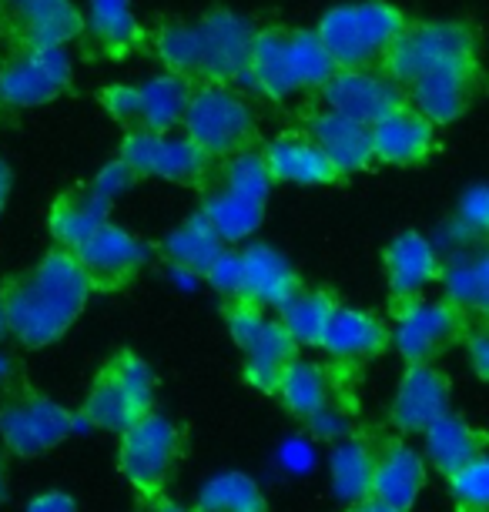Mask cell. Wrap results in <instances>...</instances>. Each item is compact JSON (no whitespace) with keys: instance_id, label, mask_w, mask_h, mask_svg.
<instances>
[{"instance_id":"cell-1","label":"cell","mask_w":489,"mask_h":512,"mask_svg":"<svg viewBox=\"0 0 489 512\" xmlns=\"http://www.w3.org/2000/svg\"><path fill=\"white\" fill-rule=\"evenodd\" d=\"M91 298L78 258L64 248L47 251L37 265L0 285V312L7 332L27 349H47L81 318Z\"/></svg>"},{"instance_id":"cell-2","label":"cell","mask_w":489,"mask_h":512,"mask_svg":"<svg viewBox=\"0 0 489 512\" xmlns=\"http://www.w3.org/2000/svg\"><path fill=\"white\" fill-rule=\"evenodd\" d=\"M255 24L232 11H212L198 24H165L155 51L171 74L191 84H242Z\"/></svg>"},{"instance_id":"cell-3","label":"cell","mask_w":489,"mask_h":512,"mask_svg":"<svg viewBox=\"0 0 489 512\" xmlns=\"http://www.w3.org/2000/svg\"><path fill=\"white\" fill-rule=\"evenodd\" d=\"M335 71L315 31L302 27H262L252 37V51L242 74V84L262 91L265 98L285 101L299 91H319L322 81Z\"/></svg>"},{"instance_id":"cell-4","label":"cell","mask_w":489,"mask_h":512,"mask_svg":"<svg viewBox=\"0 0 489 512\" xmlns=\"http://www.w3.org/2000/svg\"><path fill=\"white\" fill-rule=\"evenodd\" d=\"M198 188V215L215 228V235L225 245H235V241H245L262 225L272 178H268L258 151H242L225 161H215Z\"/></svg>"},{"instance_id":"cell-5","label":"cell","mask_w":489,"mask_h":512,"mask_svg":"<svg viewBox=\"0 0 489 512\" xmlns=\"http://www.w3.org/2000/svg\"><path fill=\"white\" fill-rule=\"evenodd\" d=\"M409 17L382 0L332 7L315 27V37L332 57L335 71H376Z\"/></svg>"},{"instance_id":"cell-6","label":"cell","mask_w":489,"mask_h":512,"mask_svg":"<svg viewBox=\"0 0 489 512\" xmlns=\"http://www.w3.org/2000/svg\"><path fill=\"white\" fill-rule=\"evenodd\" d=\"M155 372L138 352L118 349L104 359L78 412L81 429L121 432L155 409Z\"/></svg>"},{"instance_id":"cell-7","label":"cell","mask_w":489,"mask_h":512,"mask_svg":"<svg viewBox=\"0 0 489 512\" xmlns=\"http://www.w3.org/2000/svg\"><path fill=\"white\" fill-rule=\"evenodd\" d=\"M185 429L168 415L151 409L121 432L118 469L138 496H161L171 489L175 472L185 459Z\"/></svg>"},{"instance_id":"cell-8","label":"cell","mask_w":489,"mask_h":512,"mask_svg":"<svg viewBox=\"0 0 489 512\" xmlns=\"http://www.w3.org/2000/svg\"><path fill=\"white\" fill-rule=\"evenodd\" d=\"M181 124H185V138L198 144L212 161L252 151V144L258 141L255 114L242 94L232 91V84H198V88H191Z\"/></svg>"},{"instance_id":"cell-9","label":"cell","mask_w":489,"mask_h":512,"mask_svg":"<svg viewBox=\"0 0 489 512\" xmlns=\"http://www.w3.org/2000/svg\"><path fill=\"white\" fill-rule=\"evenodd\" d=\"M222 318L232 342L245 355V382L255 392L275 395L282 372L289 369L292 359H299V345L289 338L278 315L248 305L242 298H222Z\"/></svg>"},{"instance_id":"cell-10","label":"cell","mask_w":489,"mask_h":512,"mask_svg":"<svg viewBox=\"0 0 489 512\" xmlns=\"http://www.w3.org/2000/svg\"><path fill=\"white\" fill-rule=\"evenodd\" d=\"M81 429L78 412L37 392L34 385H14L0 399V442L17 459H34L57 449Z\"/></svg>"},{"instance_id":"cell-11","label":"cell","mask_w":489,"mask_h":512,"mask_svg":"<svg viewBox=\"0 0 489 512\" xmlns=\"http://www.w3.org/2000/svg\"><path fill=\"white\" fill-rule=\"evenodd\" d=\"M446 61H479V41L469 24L459 21H419L406 24L382 57V71L389 81L406 88L412 77Z\"/></svg>"},{"instance_id":"cell-12","label":"cell","mask_w":489,"mask_h":512,"mask_svg":"<svg viewBox=\"0 0 489 512\" xmlns=\"http://www.w3.org/2000/svg\"><path fill=\"white\" fill-rule=\"evenodd\" d=\"M396 328H392V345L406 359V365L436 362L453 349L463 345L469 325L476 322L473 315L456 308L453 302L439 298V302H423V298H402L392 302Z\"/></svg>"},{"instance_id":"cell-13","label":"cell","mask_w":489,"mask_h":512,"mask_svg":"<svg viewBox=\"0 0 489 512\" xmlns=\"http://www.w3.org/2000/svg\"><path fill=\"white\" fill-rule=\"evenodd\" d=\"M71 88V61L64 47H14L0 61V104L37 108Z\"/></svg>"},{"instance_id":"cell-14","label":"cell","mask_w":489,"mask_h":512,"mask_svg":"<svg viewBox=\"0 0 489 512\" xmlns=\"http://www.w3.org/2000/svg\"><path fill=\"white\" fill-rule=\"evenodd\" d=\"M118 161L134 178H165L171 185L198 188L212 171V158L191 144L188 138H171V134L151 131H128Z\"/></svg>"},{"instance_id":"cell-15","label":"cell","mask_w":489,"mask_h":512,"mask_svg":"<svg viewBox=\"0 0 489 512\" xmlns=\"http://www.w3.org/2000/svg\"><path fill=\"white\" fill-rule=\"evenodd\" d=\"M84 17L71 0H0V41L14 47H64L78 41Z\"/></svg>"},{"instance_id":"cell-16","label":"cell","mask_w":489,"mask_h":512,"mask_svg":"<svg viewBox=\"0 0 489 512\" xmlns=\"http://www.w3.org/2000/svg\"><path fill=\"white\" fill-rule=\"evenodd\" d=\"M78 258L84 278H88L91 292L111 295L128 288L134 278L141 275V268L148 262V245L138 241L128 228L104 221L94 235L84 241L78 251H71Z\"/></svg>"},{"instance_id":"cell-17","label":"cell","mask_w":489,"mask_h":512,"mask_svg":"<svg viewBox=\"0 0 489 512\" xmlns=\"http://www.w3.org/2000/svg\"><path fill=\"white\" fill-rule=\"evenodd\" d=\"M479 88V61H446L412 77L406 84V101L426 121L453 124L469 111Z\"/></svg>"},{"instance_id":"cell-18","label":"cell","mask_w":489,"mask_h":512,"mask_svg":"<svg viewBox=\"0 0 489 512\" xmlns=\"http://www.w3.org/2000/svg\"><path fill=\"white\" fill-rule=\"evenodd\" d=\"M453 412V382L436 362L406 365L399 379V389L392 395L389 422L402 436H423L436 419Z\"/></svg>"},{"instance_id":"cell-19","label":"cell","mask_w":489,"mask_h":512,"mask_svg":"<svg viewBox=\"0 0 489 512\" xmlns=\"http://www.w3.org/2000/svg\"><path fill=\"white\" fill-rule=\"evenodd\" d=\"M322 108L339 111L359 124H376L406 104V91L396 81L372 71H332L319 88Z\"/></svg>"},{"instance_id":"cell-20","label":"cell","mask_w":489,"mask_h":512,"mask_svg":"<svg viewBox=\"0 0 489 512\" xmlns=\"http://www.w3.org/2000/svg\"><path fill=\"white\" fill-rule=\"evenodd\" d=\"M423 489H426V459L406 439L389 436V432H376V442H372L369 496L412 512Z\"/></svg>"},{"instance_id":"cell-21","label":"cell","mask_w":489,"mask_h":512,"mask_svg":"<svg viewBox=\"0 0 489 512\" xmlns=\"http://www.w3.org/2000/svg\"><path fill=\"white\" fill-rule=\"evenodd\" d=\"M389 345H392V328L382 322L379 315L339 302V308H335L329 318V325H325L319 349L329 355V362L352 369V365L382 359V355L389 352Z\"/></svg>"},{"instance_id":"cell-22","label":"cell","mask_w":489,"mask_h":512,"mask_svg":"<svg viewBox=\"0 0 489 512\" xmlns=\"http://www.w3.org/2000/svg\"><path fill=\"white\" fill-rule=\"evenodd\" d=\"M302 288V275L295 265L272 245H248L238 251V288L235 298L275 312L282 302Z\"/></svg>"},{"instance_id":"cell-23","label":"cell","mask_w":489,"mask_h":512,"mask_svg":"<svg viewBox=\"0 0 489 512\" xmlns=\"http://www.w3.org/2000/svg\"><path fill=\"white\" fill-rule=\"evenodd\" d=\"M436 148V124L426 121L409 101L389 111L386 118L369 124V151L372 164H392V168H412L423 164Z\"/></svg>"},{"instance_id":"cell-24","label":"cell","mask_w":489,"mask_h":512,"mask_svg":"<svg viewBox=\"0 0 489 512\" xmlns=\"http://www.w3.org/2000/svg\"><path fill=\"white\" fill-rule=\"evenodd\" d=\"M81 47L91 61H121L141 51L148 34L141 31L131 0H91L88 14H81Z\"/></svg>"},{"instance_id":"cell-25","label":"cell","mask_w":489,"mask_h":512,"mask_svg":"<svg viewBox=\"0 0 489 512\" xmlns=\"http://www.w3.org/2000/svg\"><path fill=\"white\" fill-rule=\"evenodd\" d=\"M382 268H386L389 282V302H402V298H416L423 288L439 282L443 255L419 231H399L382 251Z\"/></svg>"},{"instance_id":"cell-26","label":"cell","mask_w":489,"mask_h":512,"mask_svg":"<svg viewBox=\"0 0 489 512\" xmlns=\"http://www.w3.org/2000/svg\"><path fill=\"white\" fill-rule=\"evenodd\" d=\"M258 158H262L272 181H289V185H335L342 178L305 131L278 134V138H272L258 151Z\"/></svg>"},{"instance_id":"cell-27","label":"cell","mask_w":489,"mask_h":512,"mask_svg":"<svg viewBox=\"0 0 489 512\" xmlns=\"http://www.w3.org/2000/svg\"><path fill=\"white\" fill-rule=\"evenodd\" d=\"M305 134L315 141L325 158L332 161V168L339 175H356V171H366L372 164V151H369V124H359L352 118H345L339 111H315L305 121Z\"/></svg>"},{"instance_id":"cell-28","label":"cell","mask_w":489,"mask_h":512,"mask_svg":"<svg viewBox=\"0 0 489 512\" xmlns=\"http://www.w3.org/2000/svg\"><path fill=\"white\" fill-rule=\"evenodd\" d=\"M104 221H111V198H104L94 185L64 191L51 205V215H47L57 248L64 251H78Z\"/></svg>"},{"instance_id":"cell-29","label":"cell","mask_w":489,"mask_h":512,"mask_svg":"<svg viewBox=\"0 0 489 512\" xmlns=\"http://www.w3.org/2000/svg\"><path fill=\"white\" fill-rule=\"evenodd\" d=\"M191 88L195 84L171 71L151 77L145 84H134V121L128 131L168 134L171 128H178L181 118H185Z\"/></svg>"},{"instance_id":"cell-30","label":"cell","mask_w":489,"mask_h":512,"mask_svg":"<svg viewBox=\"0 0 489 512\" xmlns=\"http://www.w3.org/2000/svg\"><path fill=\"white\" fill-rule=\"evenodd\" d=\"M423 436H426L429 466H436L443 479L469 466L473 459L486 456V442H489V436L479 425H473L456 412H446L443 419H436Z\"/></svg>"},{"instance_id":"cell-31","label":"cell","mask_w":489,"mask_h":512,"mask_svg":"<svg viewBox=\"0 0 489 512\" xmlns=\"http://www.w3.org/2000/svg\"><path fill=\"white\" fill-rule=\"evenodd\" d=\"M439 282L446 288V302L463 308L473 318H486L489 312V255L483 245L463 248L459 245L453 255L439 268Z\"/></svg>"},{"instance_id":"cell-32","label":"cell","mask_w":489,"mask_h":512,"mask_svg":"<svg viewBox=\"0 0 489 512\" xmlns=\"http://www.w3.org/2000/svg\"><path fill=\"white\" fill-rule=\"evenodd\" d=\"M275 399L282 402V409L289 415H295V419L305 425H312L322 412L332 409V375L325 372L319 362L292 359L289 369L278 379Z\"/></svg>"},{"instance_id":"cell-33","label":"cell","mask_w":489,"mask_h":512,"mask_svg":"<svg viewBox=\"0 0 489 512\" xmlns=\"http://www.w3.org/2000/svg\"><path fill=\"white\" fill-rule=\"evenodd\" d=\"M335 308H339V295L335 292H329V288H305L302 285L289 302H282L275 308V315L299 349H319L325 325H329Z\"/></svg>"},{"instance_id":"cell-34","label":"cell","mask_w":489,"mask_h":512,"mask_svg":"<svg viewBox=\"0 0 489 512\" xmlns=\"http://www.w3.org/2000/svg\"><path fill=\"white\" fill-rule=\"evenodd\" d=\"M225 248V241L215 235V228L208 225L205 218L191 215L185 225H178L171 235L165 238V258L178 272L185 275H205V268L215 262V255Z\"/></svg>"},{"instance_id":"cell-35","label":"cell","mask_w":489,"mask_h":512,"mask_svg":"<svg viewBox=\"0 0 489 512\" xmlns=\"http://www.w3.org/2000/svg\"><path fill=\"white\" fill-rule=\"evenodd\" d=\"M188 512H268V499L248 472L232 469L208 479Z\"/></svg>"},{"instance_id":"cell-36","label":"cell","mask_w":489,"mask_h":512,"mask_svg":"<svg viewBox=\"0 0 489 512\" xmlns=\"http://www.w3.org/2000/svg\"><path fill=\"white\" fill-rule=\"evenodd\" d=\"M372 442L376 432H352L332 456V482L345 502L369 496V472H372Z\"/></svg>"},{"instance_id":"cell-37","label":"cell","mask_w":489,"mask_h":512,"mask_svg":"<svg viewBox=\"0 0 489 512\" xmlns=\"http://www.w3.org/2000/svg\"><path fill=\"white\" fill-rule=\"evenodd\" d=\"M446 486L456 512H489V456H479L446 476Z\"/></svg>"},{"instance_id":"cell-38","label":"cell","mask_w":489,"mask_h":512,"mask_svg":"<svg viewBox=\"0 0 489 512\" xmlns=\"http://www.w3.org/2000/svg\"><path fill=\"white\" fill-rule=\"evenodd\" d=\"M456 228L463 231V238L483 241L489 231V191L486 185H473L459 198L456 208Z\"/></svg>"},{"instance_id":"cell-39","label":"cell","mask_w":489,"mask_h":512,"mask_svg":"<svg viewBox=\"0 0 489 512\" xmlns=\"http://www.w3.org/2000/svg\"><path fill=\"white\" fill-rule=\"evenodd\" d=\"M205 278L208 285L215 288L222 298H235V288H238V251L232 248H222L215 255V262L205 268Z\"/></svg>"},{"instance_id":"cell-40","label":"cell","mask_w":489,"mask_h":512,"mask_svg":"<svg viewBox=\"0 0 489 512\" xmlns=\"http://www.w3.org/2000/svg\"><path fill=\"white\" fill-rule=\"evenodd\" d=\"M463 345L469 352V365H473L476 379L486 382L489 379V328H486V318H476V322L469 325Z\"/></svg>"},{"instance_id":"cell-41","label":"cell","mask_w":489,"mask_h":512,"mask_svg":"<svg viewBox=\"0 0 489 512\" xmlns=\"http://www.w3.org/2000/svg\"><path fill=\"white\" fill-rule=\"evenodd\" d=\"M91 185L98 188L104 198H111V201H114V195H121L124 188H131V185H134V175H131L128 168H124L121 161H111L108 168H104L101 175L91 181Z\"/></svg>"},{"instance_id":"cell-42","label":"cell","mask_w":489,"mask_h":512,"mask_svg":"<svg viewBox=\"0 0 489 512\" xmlns=\"http://www.w3.org/2000/svg\"><path fill=\"white\" fill-rule=\"evenodd\" d=\"M27 512H78V499H74L71 492L47 489L27 502Z\"/></svg>"},{"instance_id":"cell-43","label":"cell","mask_w":489,"mask_h":512,"mask_svg":"<svg viewBox=\"0 0 489 512\" xmlns=\"http://www.w3.org/2000/svg\"><path fill=\"white\" fill-rule=\"evenodd\" d=\"M134 512H188V506H181L178 499H171L168 492H161V496H138Z\"/></svg>"},{"instance_id":"cell-44","label":"cell","mask_w":489,"mask_h":512,"mask_svg":"<svg viewBox=\"0 0 489 512\" xmlns=\"http://www.w3.org/2000/svg\"><path fill=\"white\" fill-rule=\"evenodd\" d=\"M345 512H406V509L389 506V502H382L376 496H362L356 502H349V509H345Z\"/></svg>"},{"instance_id":"cell-45","label":"cell","mask_w":489,"mask_h":512,"mask_svg":"<svg viewBox=\"0 0 489 512\" xmlns=\"http://www.w3.org/2000/svg\"><path fill=\"white\" fill-rule=\"evenodd\" d=\"M7 195H11V168H7L4 158H0V211L7 205Z\"/></svg>"},{"instance_id":"cell-46","label":"cell","mask_w":489,"mask_h":512,"mask_svg":"<svg viewBox=\"0 0 489 512\" xmlns=\"http://www.w3.org/2000/svg\"><path fill=\"white\" fill-rule=\"evenodd\" d=\"M7 486H11V476H7V462H4V456H0V502H4V496H7Z\"/></svg>"},{"instance_id":"cell-47","label":"cell","mask_w":489,"mask_h":512,"mask_svg":"<svg viewBox=\"0 0 489 512\" xmlns=\"http://www.w3.org/2000/svg\"><path fill=\"white\" fill-rule=\"evenodd\" d=\"M4 335H7V322H4V312H0V342H4Z\"/></svg>"}]
</instances>
